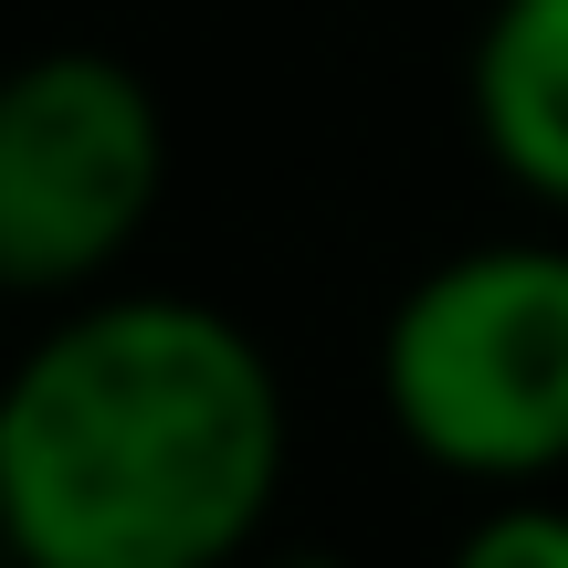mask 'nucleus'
Segmentation results:
<instances>
[{
  "label": "nucleus",
  "mask_w": 568,
  "mask_h": 568,
  "mask_svg": "<svg viewBox=\"0 0 568 568\" xmlns=\"http://www.w3.org/2000/svg\"><path fill=\"white\" fill-rule=\"evenodd\" d=\"M284 453V379L232 305L105 284L0 368V548L21 568H232Z\"/></svg>",
  "instance_id": "f257e3e1"
},
{
  "label": "nucleus",
  "mask_w": 568,
  "mask_h": 568,
  "mask_svg": "<svg viewBox=\"0 0 568 568\" xmlns=\"http://www.w3.org/2000/svg\"><path fill=\"white\" fill-rule=\"evenodd\" d=\"M379 410L432 474L527 495L568 474V232H495L400 284Z\"/></svg>",
  "instance_id": "f03ea898"
},
{
  "label": "nucleus",
  "mask_w": 568,
  "mask_h": 568,
  "mask_svg": "<svg viewBox=\"0 0 568 568\" xmlns=\"http://www.w3.org/2000/svg\"><path fill=\"white\" fill-rule=\"evenodd\" d=\"M169 201V105L105 42L0 74V295H105Z\"/></svg>",
  "instance_id": "7ed1b4c3"
},
{
  "label": "nucleus",
  "mask_w": 568,
  "mask_h": 568,
  "mask_svg": "<svg viewBox=\"0 0 568 568\" xmlns=\"http://www.w3.org/2000/svg\"><path fill=\"white\" fill-rule=\"evenodd\" d=\"M464 105L495 180L568 222V0H495L464 63Z\"/></svg>",
  "instance_id": "20e7f679"
},
{
  "label": "nucleus",
  "mask_w": 568,
  "mask_h": 568,
  "mask_svg": "<svg viewBox=\"0 0 568 568\" xmlns=\"http://www.w3.org/2000/svg\"><path fill=\"white\" fill-rule=\"evenodd\" d=\"M443 568H568V495H485V516L453 537Z\"/></svg>",
  "instance_id": "39448f33"
},
{
  "label": "nucleus",
  "mask_w": 568,
  "mask_h": 568,
  "mask_svg": "<svg viewBox=\"0 0 568 568\" xmlns=\"http://www.w3.org/2000/svg\"><path fill=\"white\" fill-rule=\"evenodd\" d=\"M0 568H21V558H11V548H0Z\"/></svg>",
  "instance_id": "423d86ee"
}]
</instances>
